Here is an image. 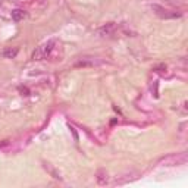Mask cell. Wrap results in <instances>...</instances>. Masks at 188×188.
I'll use <instances>...</instances> for the list:
<instances>
[{"mask_svg": "<svg viewBox=\"0 0 188 188\" xmlns=\"http://www.w3.org/2000/svg\"><path fill=\"white\" fill-rule=\"evenodd\" d=\"M55 46H56V41H55V40H49L46 44H43L41 47H38L37 50H34L32 59H34V60H40V59L47 57V56L52 53V50L55 49Z\"/></svg>", "mask_w": 188, "mask_h": 188, "instance_id": "obj_1", "label": "cell"}, {"mask_svg": "<svg viewBox=\"0 0 188 188\" xmlns=\"http://www.w3.org/2000/svg\"><path fill=\"white\" fill-rule=\"evenodd\" d=\"M115 30H116V24L115 22H109V24H106V25H103L102 28H99V35H102V37H106V35H112L113 32H115Z\"/></svg>", "mask_w": 188, "mask_h": 188, "instance_id": "obj_2", "label": "cell"}, {"mask_svg": "<svg viewBox=\"0 0 188 188\" xmlns=\"http://www.w3.org/2000/svg\"><path fill=\"white\" fill-rule=\"evenodd\" d=\"M25 10L24 9H15V10H12V19L15 21V22H19V21H22L24 18H25Z\"/></svg>", "mask_w": 188, "mask_h": 188, "instance_id": "obj_3", "label": "cell"}, {"mask_svg": "<svg viewBox=\"0 0 188 188\" xmlns=\"http://www.w3.org/2000/svg\"><path fill=\"white\" fill-rule=\"evenodd\" d=\"M16 55H18V49H12V47H10V49H6V50L3 52V56H5L6 59H13Z\"/></svg>", "mask_w": 188, "mask_h": 188, "instance_id": "obj_4", "label": "cell"}, {"mask_svg": "<svg viewBox=\"0 0 188 188\" xmlns=\"http://www.w3.org/2000/svg\"><path fill=\"white\" fill-rule=\"evenodd\" d=\"M69 129H70V132L74 134V140H75V141H78V134H77L75 128H74V126H69Z\"/></svg>", "mask_w": 188, "mask_h": 188, "instance_id": "obj_5", "label": "cell"}, {"mask_svg": "<svg viewBox=\"0 0 188 188\" xmlns=\"http://www.w3.org/2000/svg\"><path fill=\"white\" fill-rule=\"evenodd\" d=\"M19 90H21V93L24 94V96H30V91H28V88H25V87H21Z\"/></svg>", "mask_w": 188, "mask_h": 188, "instance_id": "obj_6", "label": "cell"}, {"mask_svg": "<svg viewBox=\"0 0 188 188\" xmlns=\"http://www.w3.org/2000/svg\"><path fill=\"white\" fill-rule=\"evenodd\" d=\"M163 69H166V66H164V65H159L157 68H154V70H157V72H162Z\"/></svg>", "mask_w": 188, "mask_h": 188, "instance_id": "obj_7", "label": "cell"}]
</instances>
